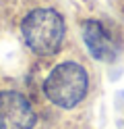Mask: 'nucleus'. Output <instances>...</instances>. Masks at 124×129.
Segmentation results:
<instances>
[{"label": "nucleus", "mask_w": 124, "mask_h": 129, "mask_svg": "<svg viewBox=\"0 0 124 129\" xmlns=\"http://www.w3.org/2000/svg\"><path fill=\"white\" fill-rule=\"evenodd\" d=\"M89 92V75L83 64L64 60L50 71L44 81L46 98L60 108H74Z\"/></svg>", "instance_id": "f257e3e1"}, {"label": "nucleus", "mask_w": 124, "mask_h": 129, "mask_svg": "<svg viewBox=\"0 0 124 129\" xmlns=\"http://www.w3.org/2000/svg\"><path fill=\"white\" fill-rule=\"evenodd\" d=\"M21 34L31 52L39 56L56 54L64 40V19L54 9H35L23 19Z\"/></svg>", "instance_id": "f03ea898"}, {"label": "nucleus", "mask_w": 124, "mask_h": 129, "mask_svg": "<svg viewBox=\"0 0 124 129\" xmlns=\"http://www.w3.org/2000/svg\"><path fill=\"white\" fill-rule=\"evenodd\" d=\"M37 115L29 100L15 90L0 92V129H33Z\"/></svg>", "instance_id": "7ed1b4c3"}, {"label": "nucleus", "mask_w": 124, "mask_h": 129, "mask_svg": "<svg viewBox=\"0 0 124 129\" xmlns=\"http://www.w3.org/2000/svg\"><path fill=\"white\" fill-rule=\"evenodd\" d=\"M83 42L87 44L89 52L93 58L112 62L118 56V44L114 42V38L107 34V29L99 21H85L83 23Z\"/></svg>", "instance_id": "20e7f679"}]
</instances>
